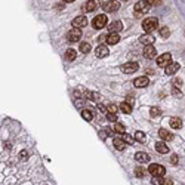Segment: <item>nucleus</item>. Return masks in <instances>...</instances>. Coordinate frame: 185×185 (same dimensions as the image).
I'll list each match as a JSON object with an SVG mask.
<instances>
[{"label":"nucleus","instance_id":"09e8293b","mask_svg":"<svg viewBox=\"0 0 185 185\" xmlns=\"http://www.w3.org/2000/svg\"><path fill=\"white\" fill-rule=\"evenodd\" d=\"M121 2H127V0H121Z\"/></svg>","mask_w":185,"mask_h":185},{"label":"nucleus","instance_id":"9d476101","mask_svg":"<svg viewBox=\"0 0 185 185\" xmlns=\"http://www.w3.org/2000/svg\"><path fill=\"white\" fill-rule=\"evenodd\" d=\"M150 83V80H148V77H145V76H142V77H136L133 80V86L135 87H145V86H148Z\"/></svg>","mask_w":185,"mask_h":185},{"label":"nucleus","instance_id":"bb28decb","mask_svg":"<svg viewBox=\"0 0 185 185\" xmlns=\"http://www.w3.org/2000/svg\"><path fill=\"white\" fill-rule=\"evenodd\" d=\"M124 129H126V127H124V124H121V123H116V124H114V127H113V130H114V132H117V133H124Z\"/></svg>","mask_w":185,"mask_h":185},{"label":"nucleus","instance_id":"a878e982","mask_svg":"<svg viewBox=\"0 0 185 185\" xmlns=\"http://www.w3.org/2000/svg\"><path fill=\"white\" fill-rule=\"evenodd\" d=\"M135 139H136L139 144H145V141H147L145 133H144V132H141V130H138V132L135 133Z\"/></svg>","mask_w":185,"mask_h":185},{"label":"nucleus","instance_id":"f3484780","mask_svg":"<svg viewBox=\"0 0 185 185\" xmlns=\"http://www.w3.org/2000/svg\"><path fill=\"white\" fill-rule=\"evenodd\" d=\"M96 8H98V5H96V2H93V0H89V2H86L83 5L84 12H93Z\"/></svg>","mask_w":185,"mask_h":185},{"label":"nucleus","instance_id":"f8f14e48","mask_svg":"<svg viewBox=\"0 0 185 185\" xmlns=\"http://www.w3.org/2000/svg\"><path fill=\"white\" fill-rule=\"evenodd\" d=\"M108 53H110V49L107 48V46H98L96 49H95V55L98 56V58H105V56H108Z\"/></svg>","mask_w":185,"mask_h":185},{"label":"nucleus","instance_id":"20e7f679","mask_svg":"<svg viewBox=\"0 0 185 185\" xmlns=\"http://www.w3.org/2000/svg\"><path fill=\"white\" fill-rule=\"evenodd\" d=\"M82 39V31H80V28H73V30H70L67 34V40L68 42H71V43H76V42H79Z\"/></svg>","mask_w":185,"mask_h":185},{"label":"nucleus","instance_id":"b1692460","mask_svg":"<svg viewBox=\"0 0 185 185\" xmlns=\"http://www.w3.org/2000/svg\"><path fill=\"white\" fill-rule=\"evenodd\" d=\"M76 56H77V52L74 49H67V52H65V59L67 61H74Z\"/></svg>","mask_w":185,"mask_h":185},{"label":"nucleus","instance_id":"412c9836","mask_svg":"<svg viewBox=\"0 0 185 185\" xmlns=\"http://www.w3.org/2000/svg\"><path fill=\"white\" fill-rule=\"evenodd\" d=\"M158 135H160V138L165 139V141H172V139H173V135L170 133L169 130H166V129H160V130H158Z\"/></svg>","mask_w":185,"mask_h":185},{"label":"nucleus","instance_id":"dca6fc26","mask_svg":"<svg viewBox=\"0 0 185 185\" xmlns=\"http://www.w3.org/2000/svg\"><path fill=\"white\" fill-rule=\"evenodd\" d=\"M113 144H114V147L117 148L118 151H123V150L126 148V145H127V142H126L123 138H116V139L113 141Z\"/></svg>","mask_w":185,"mask_h":185},{"label":"nucleus","instance_id":"4be33fe9","mask_svg":"<svg viewBox=\"0 0 185 185\" xmlns=\"http://www.w3.org/2000/svg\"><path fill=\"white\" fill-rule=\"evenodd\" d=\"M170 126H172L173 129H181V127H182V120L178 117L170 118Z\"/></svg>","mask_w":185,"mask_h":185},{"label":"nucleus","instance_id":"9b49d317","mask_svg":"<svg viewBox=\"0 0 185 185\" xmlns=\"http://www.w3.org/2000/svg\"><path fill=\"white\" fill-rule=\"evenodd\" d=\"M154 42H155V37L151 36V34H144V36H141V37H139V43H142V45H145V46L152 45Z\"/></svg>","mask_w":185,"mask_h":185},{"label":"nucleus","instance_id":"5701e85b","mask_svg":"<svg viewBox=\"0 0 185 185\" xmlns=\"http://www.w3.org/2000/svg\"><path fill=\"white\" fill-rule=\"evenodd\" d=\"M120 110H121L124 114H130V113H132V105L127 104V102H121V104H120Z\"/></svg>","mask_w":185,"mask_h":185},{"label":"nucleus","instance_id":"2f4dec72","mask_svg":"<svg viewBox=\"0 0 185 185\" xmlns=\"http://www.w3.org/2000/svg\"><path fill=\"white\" fill-rule=\"evenodd\" d=\"M169 34H170V30H169L168 27H163V28H160V36H161L163 39H168Z\"/></svg>","mask_w":185,"mask_h":185},{"label":"nucleus","instance_id":"1a4fd4ad","mask_svg":"<svg viewBox=\"0 0 185 185\" xmlns=\"http://www.w3.org/2000/svg\"><path fill=\"white\" fill-rule=\"evenodd\" d=\"M86 25H87V18L83 17V15L74 18V21H73V27H76V28H82V27H86Z\"/></svg>","mask_w":185,"mask_h":185},{"label":"nucleus","instance_id":"473e14b6","mask_svg":"<svg viewBox=\"0 0 185 185\" xmlns=\"http://www.w3.org/2000/svg\"><path fill=\"white\" fill-rule=\"evenodd\" d=\"M161 114V110L157 107H151V117H158Z\"/></svg>","mask_w":185,"mask_h":185},{"label":"nucleus","instance_id":"ddd939ff","mask_svg":"<svg viewBox=\"0 0 185 185\" xmlns=\"http://www.w3.org/2000/svg\"><path fill=\"white\" fill-rule=\"evenodd\" d=\"M155 55H157V51H155V48H152V45H148V46L144 48V56H145V58L151 59Z\"/></svg>","mask_w":185,"mask_h":185},{"label":"nucleus","instance_id":"c85d7f7f","mask_svg":"<svg viewBox=\"0 0 185 185\" xmlns=\"http://www.w3.org/2000/svg\"><path fill=\"white\" fill-rule=\"evenodd\" d=\"M80 52H82V53H89V52H90V45L86 43V42L80 43Z\"/></svg>","mask_w":185,"mask_h":185},{"label":"nucleus","instance_id":"aec40b11","mask_svg":"<svg viewBox=\"0 0 185 185\" xmlns=\"http://www.w3.org/2000/svg\"><path fill=\"white\" fill-rule=\"evenodd\" d=\"M155 150L160 152V154H168L169 147L165 144V142H157V144H155Z\"/></svg>","mask_w":185,"mask_h":185},{"label":"nucleus","instance_id":"de8ad7c7","mask_svg":"<svg viewBox=\"0 0 185 185\" xmlns=\"http://www.w3.org/2000/svg\"><path fill=\"white\" fill-rule=\"evenodd\" d=\"M65 3H71V2H74V0H64Z\"/></svg>","mask_w":185,"mask_h":185},{"label":"nucleus","instance_id":"0eeeda50","mask_svg":"<svg viewBox=\"0 0 185 185\" xmlns=\"http://www.w3.org/2000/svg\"><path fill=\"white\" fill-rule=\"evenodd\" d=\"M170 62H172V55H170V53H163V55H160V56L157 58V65H158V67L166 68Z\"/></svg>","mask_w":185,"mask_h":185},{"label":"nucleus","instance_id":"e433bc0d","mask_svg":"<svg viewBox=\"0 0 185 185\" xmlns=\"http://www.w3.org/2000/svg\"><path fill=\"white\" fill-rule=\"evenodd\" d=\"M127 144H133V136H130V135H126V133H123V136H121Z\"/></svg>","mask_w":185,"mask_h":185},{"label":"nucleus","instance_id":"a18cd8bd","mask_svg":"<svg viewBox=\"0 0 185 185\" xmlns=\"http://www.w3.org/2000/svg\"><path fill=\"white\" fill-rule=\"evenodd\" d=\"M163 185H173V182H172L170 179H168V181H165V184Z\"/></svg>","mask_w":185,"mask_h":185},{"label":"nucleus","instance_id":"58836bf2","mask_svg":"<svg viewBox=\"0 0 185 185\" xmlns=\"http://www.w3.org/2000/svg\"><path fill=\"white\" fill-rule=\"evenodd\" d=\"M19 154H21V155H19V158H21L22 161H25V160L28 158V152L25 151V150H24V151H21V152H19Z\"/></svg>","mask_w":185,"mask_h":185},{"label":"nucleus","instance_id":"4c0bfd02","mask_svg":"<svg viewBox=\"0 0 185 185\" xmlns=\"http://www.w3.org/2000/svg\"><path fill=\"white\" fill-rule=\"evenodd\" d=\"M178 161H179L178 155H176V154H172V157H170V163H172L173 166H176V165H178Z\"/></svg>","mask_w":185,"mask_h":185},{"label":"nucleus","instance_id":"c03bdc74","mask_svg":"<svg viewBox=\"0 0 185 185\" xmlns=\"http://www.w3.org/2000/svg\"><path fill=\"white\" fill-rule=\"evenodd\" d=\"M126 102H127V104H130V105L133 107V104H135V99H133V98H132V96H127V98H126Z\"/></svg>","mask_w":185,"mask_h":185},{"label":"nucleus","instance_id":"7c9ffc66","mask_svg":"<svg viewBox=\"0 0 185 185\" xmlns=\"http://www.w3.org/2000/svg\"><path fill=\"white\" fill-rule=\"evenodd\" d=\"M135 175H136V178H145V170L142 168H136L135 169Z\"/></svg>","mask_w":185,"mask_h":185},{"label":"nucleus","instance_id":"393cba45","mask_svg":"<svg viewBox=\"0 0 185 185\" xmlns=\"http://www.w3.org/2000/svg\"><path fill=\"white\" fill-rule=\"evenodd\" d=\"M84 95H86V98L90 99V101H99V93H98V92H89V90H87Z\"/></svg>","mask_w":185,"mask_h":185},{"label":"nucleus","instance_id":"f704fd0d","mask_svg":"<svg viewBox=\"0 0 185 185\" xmlns=\"http://www.w3.org/2000/svg\"><path fill=\"white\" fill-rule=\"evenodd\" d=\"M107 120L117 123V116H116V113H108V114H107Z\"/></svg>","mask_w":185,"mask_h":185},{"label":"nucleus","instance_id":"c756f323","mask_svg":"<svg viewBox=\"0 0 185 185\" xmlns=\"http://www.w3.org/2000/svg\"><path fill=\"white\" fill-rule=\"evenodd\" d=\"M151 184L152 185H163V184H165V179H163L161 176H152Z\"/></svg>","mask_w":185,"mask_h":185},{"label":"nucleus","instance_id":"39448f33","mask_svg":"<svg viewBox=\"0 0 185 185\" xmlns=\"http://www.w3.org/2000/svg\"><path fill=\"white\" fill-rule=\"evenodd\" d=\"M92 24H93V28L101 30V28H104V27L108 24V21H107V17H105V15H98V17L93 18Z\"/></svg>","mask_w":185,"mask_h":185},{"label":"nucleus","instance_id":"79ce46f5","mask_svg":"<svg viewBox=\"0 0 185 185\" xmlns=\"http://www.w3.org/2000/svg\"><path fill=\"white\" fill-rule=\"evenodd\" d=\"M116 111H117V105H114V104L108 105V113H116Z\"/></svg>","mask_w":185,"mask_h":185},{"label":"nucleus","instance_id":"2eb2a0df","mask_svg":"<svg viewBox=\"0 0 185 185\" xmlns=\"http://www.w3.org/2000/svg\"><path fill=\"white\" fill-rule=\"evenodd\" d=\"M179 67H181V65H179L178 62H170L168 67H166V74H168V76H173L176 71H179Z\"/></svg>","mask_w":185,"mask_h":185},{"label":"nucleus","instance_id":"6e6552de","mask_svg":"<svg viewBox=\"0 0 185 185\" xmlns=\"http://www.w3.org/2000/svg\"><path fill=\"white\" fill-rule=\"evenodd\" d=\"M138 62H127V64H124V65H121V71L123 73H126V74H132L135 71H138Z\"/></svg>","mask_w":185,"mask_h":185},{"label":"nucleus","instance_id":"6ab92c4d","mask_svg":"<svg viewBox=\"0 0 185 185\" xmlns=\"http://www.w3.org/2000/svg\"><path fill=\"white\" fill-rule=\"evenodd\" d=\"M135 158H136V161H139V163H147V161H150V155L148 154H145V152L139 151L135 154Z\"/></svg>","mask_w":185,"mask_h":185},{"label":"nucleus","instance_id":"f03ea898","mask_svg":"<svg viewBox=\"0 0 185 185\" xmlns=\"http://www.w3.org/2000/svg\"><path fill=\"white\" fill-rule=\"evenodd\" d=\"M157 25H158V21H157V18H147L145 21H144V24H142V27H144V30L147 31V33H151L154 31L155 28H157Z\"/></svg>","mask_w":185,"mask_h":185},{"label":"nucleus","instance_id":"ea45409f","mask_svg":"<svg viewBox=\"0 0 185 185\" xmlns=\"http://www.w3.org/2000/svg\"><path fill=\"white\" fill-rule=\"evenodd\" d=\"M172 83H173L175 87H181V86H182V80H181V79H173Z\"/></svg>","mask_w":185,"mask_h":185},{"label":"nucleus","instance_id":"a211bd4d","mask_svg":"<svg viewBox=\"0 0 185 185\" xmlns=\"http://www.w3.org/2000/svg\"><path fill=\"white\" fill-rule=\"evenodd\" d=\"M107 43L108 45H116V43H118L120 42V36H118L117 33H110L108 36H107Z\"/></svg>","mask_w":185,"mask_h":185},{"label":"nucleus","instance_id":"7ed1b4c3","mask_svg":"<svg viewBox=\"0 0 185 185\" xmlns=\"http://www.w3.org/2000/svg\"><path fill=\"white\" fill-rule=\"evenodd\" d=\"M148 172L151 173L152 176H163L166 173V169L163 168L161 165L152 163V165H150V168H148Z\"/></svg>","mask_w":185,"mask_h":185},{"label":"nucleus","instance_id":"37998d69","mask_svg":"<svg viewBox=\"0 0 185 185\" xmlns=\"http://www.w3.org/2000/svg\"><path fill=\"white\" fill-rule=\"evenodd\" d=\"M98 108H99V111H108V107H107V105H104V104H99V105H98Z\"/></svg>","mask_w":185,"mask_h":185},{"label":"nucleus","instance_id":"4468645a","mask_svg":"<svg viewBox=\"0 0 185 185\" xmlns=\"http://www.w3.org/2000/svg\"><path fill=\"white\" fill-rule=\"evenodd\" d=\"M108 30H110V33H118L123 30V24L120 21H114V22L108 24Z\"/></svg>","mask_w":185,"mask_h":185},{"label":"nucleus","instance_id":"c9c22d12","mask_svg":"<svg viewBox=\"0 0 185 185\" xmlns=\"http://www.w3.org/2000/svg\"><path fill=\"white\" fill-rule=\"evenodd\" d=\"M172 93H173L175 98H181V96H182V92H181L178 87H173V89H172Z\"/></svg>","mask_w":185,"mask_h":185},{"label":"nucleus","instance_id":"f257e3e1","mask_svg":"<svg viewBox=\"0 0 185 185\" xmlns=\"http://www.w3.org/2000/svg\"><path fill=\"white\" fill-rule=\"evenodd\" d=\"M150 8H151V5H150L147 0H141V2H138V3L135 5V17L141 18L144 14H147V12L150 11Z\"/></svg>","mask_w":185,"mask_h":185},{"label":"nucleus","instance_id":"72a5a7b5","mask_svg":"<svg viewBox=\"0 0 185 185\" xmlns=\"http://www.w3.org/2000/svg\"><path fill=\"white\" fill-rule=\"evenodd\" d=\"M111 133H113V130H111V129H102L101 132H99V136H101L102 139H105L108 135H111Z\"/></svg>","mask_w":185,"mask_h":185},{"label":"nucleus","instance_id":"423d86ee","mask_svg":"<svg viewBox=\"0 0 185 185\" xmlns=\"http://www.w3.org/2000/svg\"><path fill=\"white\" fill-rule=\"evenodd\" d=\"M118 8H120V3H118L117 0H110V2H105L102 5V9L105 12H116Z\"/></svg>","mask_w":185,"mask_h":185},{"label":"nucleus","instance_id":"a19ab883","mask_svg":"<svg viewBox=\"0 0 185 185\" xmlns=\"http://www.w3.org/2000/svg\"><path fill=\"white\" fill-rule=\"evenodd\" d=\"M151 6H158V5H161V0H147Z\"/></svg>","mask_w":185,"mask_h":185},{"label":"nucleus","instance_id":"49530a36","mask_svg":"<svg viewBox=\"0 0 185 185\" xmlns=\"http://www.w3.org/2000/svg\"><path fill=\"white\" fill-rule=\"evenodd\" d=\"M152 73H154V71H152L151 68H148V70H147V74H152Z\"/></svg>","mask_w":185,"mask_h":185},{"label":"nucleus","instance_id":"cd10ccee","mask_svg":"<svg viewBox=\"0 0 185 185\" xmlns=\"http://www.w3.org/2000/svg\"><path fill=\"white\" fill-rule=\"evenodd\" d=\"M82 117H83L86 121H90V120L93 118V114H92V111H89V110H83V111H82Z\"/></svg>","mask_w":185,"mask_h":185}]
</instances>
